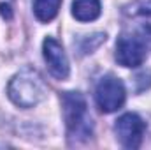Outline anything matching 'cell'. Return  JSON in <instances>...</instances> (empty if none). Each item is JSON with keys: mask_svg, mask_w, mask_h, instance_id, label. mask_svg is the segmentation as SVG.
I'll return each instance as SVG.
<instances>
[{"mask_svg": "<svg viewBox=\"0 0 151 150\" xmlns=\"http://www.w3.org/2000/svg\"><path fill=\"white\" fill-rule=\"evenodd\" d=\"M62 108L67 125V136L70 145L83 143L93 134V120L88 113V104L83 94L79 92H63Z\"/></svg>", "mask_w": 151, "mask_h": 150, "instance_id": "obj_1", "label": "cell"}, {"mask_svg": "<svg viewBox=\"0 0 151 150\" xmlns=\"http://www.w3.org/2000/svg\"><path fill=\"white\" fill-rule=\"evenodd\" d=\"M46 83L35 69L25 67L12 76L7 87L9 99L19 108H34L46 97Z\"/></svg>", "mask_w": 151, "mask_h": 150, "instance_id": "obj_2", "label": "cell"}, {"mask_svg": "<svg viewBox=\"0 0 151 150\" xmlns=\"http://www.w3.org/2000/svg\"><path fill=\"white\" fill-rule=\"evenodd\" d=\"M125 85L116 76H104L95 87V101L100 111L113 113L125 104Z\"/></svg>", "mask_w": 151, "mask_h": 150, "instance_id": "obj_3", "label": "cell"}, {"mask_svg": "<svg viewBox=\"0 0 151 150\" xmlns=\"http://www.w3.org/2000/svg\"><path fill=\"white\" fill-rule=\"evenodd\" d=\"M146 41L135 34H125L116 42V60L123 67H139L146 60Z\"/></svg>", "mask_w": 151, "mask_h": 150, "instance_id": "obj_4", "label": "cell"}, {"mask_svg": "<svg viewBox=\"0 0 151 150\" xmlns=\"http://www.w3.org/2000/svg\"><path fill=\"white\" fill-rule=\"evenodd\" d=\"M114 131L118 134L119 143L125 149H139L142 143V136L146 131V124L142 122V118L135 113H125L121 115L116 124H114Z\"/></svg>", "mask_w": 151, "mask_h": 150, "instance_id": "obj_5", "label": "cell"}, {"mask_svg": "<svg viewBox=\"0 0 151 150\" xmlns=\"http://www.w3.org/2000/svg\"><path fill=\"white\" fill-rule=\"evenodd\" d=\"M123 14L132 27V34L151 42V0H134L125 9Z\"/></svg>", "mask_w": 151, "mask_h": 150, "instance_id": "obj_6", "label": "cell"}, {"mask_svg": "<svg viewBox=\"0 0 151 150\" xmlns=\"http://www.w3.org/2000/svg\"><path fill=\"white\" fill-rule=\"evenodd\" d=\"M42 53H44V60L47 64L49 73L55 76L56 79H65L69 76V60L67 55L62 48V44L53 37H46L42 44Z\"/></svg>", "mask_w": 151, "mask_h": 150, "instance_id": "obj_7", "label": "cell"}, {"mask_svg": "<svg viewBox=\"0 0 151 150\" xmlns=\"http://www.w3.org/2000/svg\"><path fill=\"white\" fill-rule=\"evenodd\" d=\"M102 5L100 0H74L72 2V14L79 21H93L100 16Z\"/></svg>", "mask_w": 151, "mask_h": 150, "instance_id": "obj_8", "label": "cell"}, {"mask_svg": "<svg viewBox=\"0 0 151 150\" xmlns=\"http://www.w3.org/2000/svg\"><path fill=\"white\" fill-rule=\"evenodd\" d=\"M60 5H62V0H34L35 18L42 23L55 20L60 11Z\"/></svg>", "mask_w": 151, "mask_h": 150, "instance_id": "obj_9", "label": "cell"}, {"mask_svg": "<svg viewBox=\"0 0 151 150\" xmlns=\"http://www.w3.org/2000/svg\"><path fill=\"white\" fill-rule=\"evenodd\" d=\"M104 41H106V34H102V32L93 34V36H84L77 42V50L81 55H86V53H91L93 50H97Z\"/></svg>", "mask_w": 151, "mask_h": 150, "instance_id": "obj_10", "label": "cell"}, {"mask_svg": "<svg viewBox=\"0 0 151 150\" xmlns=\"http://www.w3.org/2000/svg\"><path fill=\"white\" fill-rule=\"evenodd\" d=\"M134 83H135V92H137V94L148 90V88L151 87V71L146 69V71L139 73V74L134 78Z\"/></svg>", "mask_w": 151, "mask_h": 150, "instance_id": "obj_11", "label": "cell"}, {"mask_svg": "<svg viewBox=\"0 0 151 150\" xmlns=\"http://www.w3.org/2000/svg\"><path fill=\"white\" fill-rule=\"evenodd\" d=\"M0 9H2V16H4V18H7V20H11V16H12V14H11V7L2 4V5H0Z\"/></svg>", "mask_w": 151, "mask_h": 150, "instance_id": "obj_12", "label": "cell"}]
</instances>
